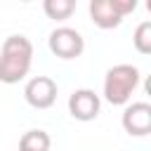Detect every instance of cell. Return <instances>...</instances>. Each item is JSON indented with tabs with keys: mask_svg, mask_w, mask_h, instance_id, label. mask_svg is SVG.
I'll use <instances>...</instances> for the list:
<instances>
[{
	"mask_svg": "<svg viewBox=\"0 0 151 151\" xmlns=\"http://www.w3.org/2000/svg\"><path fill=\"white\" fill-rule=\"evenodd\" d=\"M101 111V99L94 90L90 87H80V90H73L71 97H68V113L80 120V123H90L99 116Z\"/></svg>",
	"mask_w": 151,
	"mask_h": 151,
	"instance_id": "obj_4",
	"label": "cell"
},
{
	"mask_svg": "<svg viewBox=\"0 0 151 151\" xmlns=\"http://www.w3.org/2000/svg\"><path fill=\"white\" fill-rule=\"evenodd\" d=\"M132 42L137 47L139 54H149L151 52V21H139L134 33H132Z\"/></svg>",
	"mask_w": 151,
	"mask_h": 151,
	"instance_id": "obj_10",
	"label": "cell"
},
{
	"mask_svg": "<svg viewBox=\"0 0 151 151\" xmlns=\"http://www.w3.org/2000/svg\"><path fill=\"white\" fill-rule=\"evenodd\" d=\"M120 123H123V127L130 137H146L151 132V104L149 101L127 104Z\"/></svg>",
	"mask_w": 151,
	"mask_h": 151,
	"instance_id": "obj_6",
	"label": "cell"
},
{
	"mask_svg": "<svg viewBox=\"0 0 151 151\" xmlns=\"http://www.w3.org/2000/svg\"><path fill=\"white\" fill-rule=\"evenodd\" d=\"M50 52L59 59H76L85 52V38L71 26H57L47 38Z\"/></svg>",
	"mask_w": 151,
	"mask_h": 151,
	"instance_id": "obj_3",
	"label": "cell"
},
{
	"mask_svg": "<svg viewBox=\"0 0 151 151\" xmlns=\"http://www.w3.org/2000/svg\"><path fill=\"white\" fill-rule=\"evenodd\" d=\"M139 68L132 64H116L104 76V99L113 106H123L130 101L132 92L139 85Z\"/></svg>",
	"mask_w": 151,
	"mask_h": 151,
	"instance_id": "obj_2",
	"label": "cell"
},
{
	"mask_svg": "<svg viewBox=\"0 0 151 151\" xmlns=\"http://www.w3.org/2000/svg\"><path fill=\"white\" fill-rule=\"evenodd\" d=\"M52 137L45 130H26L19 139V151H50Z\"/></svg>",
	"mask_w": 151,
	"mask_h": 151,
	"instance_id": "obj_8",
	"label": "cell"
},
{
	"mask_svg": "<svg viewBox=\"0 0 151 151\" xmlns=\"http://www.w3.org/2000/svg\"><path fill=\"white\" fill-rule=\"evenodd\" d=\"M109 2H111V7L116 9L118 17H125V14L137 9V0H109Z\"/></svg>",
	"mask_w": 151,
	"mask_h": 151,
	"instance_id": "obj_11",
	"label": "cell"
},
{
	"mask_svg": "<svg viewBox=\"0 0 151 151\" xmlns=\"http://www.w3.org/2000/svg\"><path fill=\"white\" fill-rule=\"evenodd\" d=\"M57 83L50 76H33L24 87V99L33 109H50L57 101Z\"/></svg>",
	"mask_w": 151,
	"mask_h": 151,
	"instance_id": "obj_5",
	"label": "cell"
},
{
	"mask_svg": "<svg viewBox=\"0 0 151 151\" xmlns=\"http://www.w3.org/2000/svg\"><path fill=\"white\" fill-rule=\"evenodd\" d=\"M87 9H90V19L94 21V26H99V28H104V31L118 28L120 21H123V17L116 14V9L111 7L109 0H90Z\"/></svg>",
	"mask_w": 151,
	"mask_h": 151,
	"instance_id": "obj_7",
	"label": "cell"
},
{
	"mask_svg": "<svg viewBox=\"0 0 151 151\" xmlns=\"http://www.w3.org/2000/svg\"><path fill=\"white\" fill-rule=\"evenodd\" d=\"M42 9H45V14L50 19L64 21V19H68L76 12V0H45L42 2Z\"/></svg>",
	"mask_w": 151,
	"mask_h": 151,
	"instance_id": "obj_9",
	"label": "cell"
},
{
	"mask_svg": "<svg viewBox=\"0 0 151 151\" xmlns=\"http://www.w3.org/2000/svg\"><path fill=\"white\" fill-rule=\"evenodd\" d=\"M33 64V42L26 35H7L0 47V83L14 85L24 80Z\"/></svg>",
	"mask_w": 151,
	"mask_h": 151,
	"instance_id": "obj_1",
	"label": "cell"
}]
</instances>
